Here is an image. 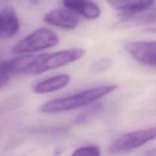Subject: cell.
<instances>
[{"instance_id": "obj_1", "label": "cell", "mask_w": 156, "mask_h": 156, "mask_svg": "<svg viewBox=\"0 0 156 156\" xmlns=\"http://www.w3.org/2000/svg\"><path fill=\"white\" fill-rule=\"evenodd\" d=\"M116 88L117 86L114 85H102L68 97L54 99L44 104L41 107V111L44 113H58L87 106L95 101L99 100L106 94L111 93Z\"/></svg>"}, {"instance_id": "obj_8", "label": "cell", "mask_w": 156, "mask_h": 156, "mask_svg": "<svg viewBox=\"0 0 156 156\" xmlns=\"http://www.w3.org/2000/svg\"><path fill=\"white\" fill-rule=\"evenodd\" d=\"M63 3L67 9L87 19H96L101 14L98 5L92 0H63Z\"/></svg>"}, {"instance_id": "obj_16", "label": "cell", "mask_w": 156, "mask_h": 156, "mask_svg": "<svg viewBox=\"0 0 156 156\" xmlns=\"http://www.w3.org/2000/svg\"><path fill=\"white\" fill-rule=\"evenodd\" d=\"M8 1H9V0H0V4H2V3L7 2Z\"/></svg>"}, {"instance_id": "obj_4", "label": "cell", "mask_w": 156, "mask_h": 156, "mask_svg": "<svg viewBox=\"0 0 156 156\" xmlns=\"http://www.w3.org/2000/svg\"><path fill=\"white\" fill-rule=\"evenodd\" d=\"M156 139V127L140 129L128 133L115 140L110 146L111 153L125 152L137 149L148 142Z\"/></svg>"}, {"instance_id": "obj_7", "label": "cell", "mask_w": 156, "mask_h": 156, "mask_svg": "<svg viewBox=\"0 0 156 156\" xmlns=\"http://www.w3.org/2000/svg\"><path fill=\"white\" fill-rule=\"evenodd\" d=\"M19 27V20L13 8L6 7L0 12V37H12L18 33Z\"/></svg>"}, {"instance_id": "obj_12", "label": "cell", "mask_w": 156, "mask_h": 156, "mask_svg": "<svg viewBox=\"0 0 156 156\" xmlns=\"http://www.w3.org/2000/svg\"><path fill=\"white\" fill-rule=\"evenodd\" d=\"M110 65H111V62H110V59H100V60L97 61L94 64H93L91 69L93 71L97 72V73L98 72H103L108 68H110Z\"/></svg>"}, {"instance_id": "obj_5", "label": "cell", "mask_w": 156, "mask_h": 156, "mask_svg": "<svg viewBox=\"0 0 156 156\" xmlns=\"http://www.w3.org/2000/svg\"><path fill=\"white\" fill-rule=\"evenodd\" d=\"M125 47L139 62L156 66V41H134L128 43Z\"/></svg>"}, {"instance_id": "obj_9", "label": "cell", "mask_w": 156, "mask_h": 156, "mask_svg": "<svg viewBox=\"0 0 156 156\" xmlns=\"http://www.w3.org/2000/svg\"><path fill=\"white\" fill-rule=\"evenodd\" d=\"M114 9L122 15H135L149 9L154 0H106Z\"/></svg>"}, {"instance_id": "obj_2", "label": "cell", "mask_w": 156, "mask_h": 156, "mask_svg": "<svg viewBox=\"0 0 156 156\" xmlns=\"http://www.w3.org/2000/svg\"><path fill=\"white\" fill-rule=\"evenodd\" d=\"M85 54L82 48L61 50L53 53L37 54V57L26 75L36 76L50 69L60 68L81 59Z\"/></svg>"}, {"instance_id": "obj_10", "label": "cell", "mask_w": 156, "mask_h": 156, "mask_svg": "<svg viewBox=\"0 0 156 156\" xmlns=\"http://www.w3.org/2000/svg\"><path fill=\"white\" fill-rule=\"evenodd\" d=\"M70 78L67 74H61L41 81L34 87L35 92L39 94H47L54 92L64 88L70 82Z\"/></svg>"}, {"instance_id": "obj_11", "label": "cell", "mask_w": 156, "mask_h": 156, "mask_svg": "<svg viewBox=\"0 0 156 156\" xmlns=\"http://www.w3.org/2000/svg\"><path fill=\"white\" fill-rule=\"evenodd\" d=\"M73 155L79 156H99L101 155L100 149L95 145L84 146L74 151L72 154Z\"/></svg>"}, {"instance_id": "obj_3", "label": "cell", "mask_w": 156, "mask_h": 156, "mask_svg": "<svg viewBox=\"0 0 156 156\" xmlns=\"http://www.w3.org/2000/svg\"><path fill=\"white\" fill-rule=\"evenodd\" d=\"M59 42L58 34L46 27L37 29L13 46V53L38 52L54 47Z\"/></svg>"}, {"instance_id": "obj_13", "label": "cell", "mask_w": 156, "mask_h": 156, "mask_svg": "<svg viewBox=\"0 0 156 156\" xmlns=\"http://www.w3.org/2000/svg\"><path fill=\"white\" fill-rule=\"evenodd\" d=\"M11 75L5 68L3 62H0V88L4 87L9 81Z\"/></svg>"}, {"instance_id": "obj_6", "label": "cell", "mask_w": 156, "mask_h": 156, "mask_svg": "<svg viewBox=\"0 0 156 156\" xmlns=\"http://www.w3.org/2000/svg\"><path fill=\"white\" fill-rule=\"evenodd\" d=\"M46 23L64 29H73L78 25L79 18L76 14L70 9H54L44 16Z\"/></svg>"}, {"instance_id": "obj_15", "label": "cell", "mask_w": 156, "mask_h": 156, "mask_svg": "<svg viewBox=\"0 0 156 156\" xmlns=\"http://www.w3.org/2000/svg\"><path fill=\"white\" fill-rule=\"evenodd\" d=\"M145 155H156V149H150V150H148V152H145Z\"/></svg>"}, {"instance_id": "obj_14", "label": "cell", "mask_w": 156, "mask_h": 156, "mask_svg": "<svg viewBox=\"0 0 156 156\" xmlns=\"http://www.w3.org/2000/svg\"><path fill=\"white\" fill-rule=\"evenodd\" d=\"M19 3L22 6L26 8H33L39 5L44 0H18Z\"/></svg>"}]
</instances>
